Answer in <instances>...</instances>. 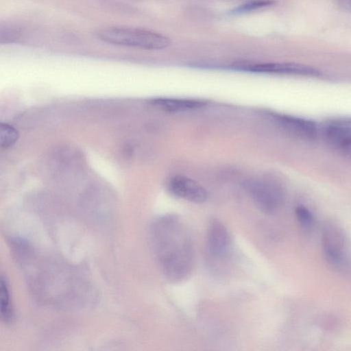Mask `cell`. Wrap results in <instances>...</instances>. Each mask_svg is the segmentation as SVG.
Listing matches in <instances>:
<instances>
[{
    "mask_svg": "<svg viewBox=\"0 0 351 351\" xmlns=\"http://www.w3.org/2000/svg\"><path fill=\"white\" fill-rule=\"evenodd\" d=\"M151 239L160 268L170 282L186 280L193 269L194 250L188 229L181 219L167 214L156 219Z\"/></svg>",
    "mask_w": 351,
    "mask_h": 351,
    "instance_id": "6da1fadb",
    "label": "cell"
},
{
    "mask_svg": "<svg viewBox=\"0 0 351 351\" xmlns=\"http://www.w3.org/2000/svg\"><path fill=\"white\" fill-rule=\"evenodd\" d=\"M96 36L99 40L108 44L149 50L162 49L171 43L164 35L136 28L108 27L99 30Z\"/></svg>",
    "mask_w": 351,
    "mask_h": 351,
    "instance_id": "7a4b0ae2",
    "label": "cell"
},
{
    "mask_svg": "<svg viewBox=\"0 0 351 351\" xmlns=\"http://www.w3.org/2000/svg\"><path fill=\"white\" fill-rule=\"evenodd\" d=\"M244 187L256 207L265 213H276L284 202L283 190L276 182L251 179L244 183Z\"/></svg>",
    "mask_w": 351,
    "mask_h": 351,
    "instance_id": "3957f363",
    "label": "cell"
},
{
    "mask_svg": "<svg viewBox=\"0 0 351 351\" xmlns=\"http://www.w3.org/2000/svg\"><path fill=\"white\" fill-rule=\"evenodd\" d=\"M232 69L237 71L256 73L289 75L300 76H318L319 70L308 65L291 62H265L250 64L234 65Z\"/></svg>",
    "mask_w": 351,
    "mask_h": 351,
    "instance_id": "277c9868",
    "label": "cell"
},
{
    "mask_svg": "<svg viewBox=\"0 0 351 351\" xmlns=\"http://www.w3.org/2000/svg\"><path fill=\"white\" fill-rule=\"evenodd\" d=\"M342 235L330 228L323 236V251L327 262L335 269L348 273L351 271V262L345 252Z\"/></svg>",
    "mask_w": 351,
    "mask_h": 351,
    "instance_id": "5b68a950",
    "label": "cell"
},
{
    "mask_svg": "<svg viewBox=\"0 0 351 351\" xmlns=\"http://www.w3.org/2000/svg\"><path fill=\"white\" fill-rule=\"evenodd\" d=\"M168 190L174 196L193 203L206 201L208 193L195 180L183 176H176L168 182Z\"/></svg>",
    "mask_w": 351,
    "mask_h": 351,
    "instance_id": "8992f818",
    "label": "cell"
},
{
    "mask_svg": "<svg viewBox=\"0 0 351 351\" xmlns=\"http://www.w3.org/2000/svg\"><path fill=\"white\" fill-rule=\"evenodd\" d=\"M207 246L216 258L225 257L230 248L231 239L226 226L217 219L211 220L207 228Z\"/></svg>",
    "mask_w": 351,
    "mask_h": 351,
    "instance_id": "52a82bcc",
    "label": "cell"
},
{
    "mask_svg": "<svg viewBox=\"0 0 351 351\" xmlns=\"http://www.w3.org/2000/svg\"><path fill=\"white\" fill-rule=\"evenodd\" d=\"M274 119L285 130L305 138H313L317 134L315 124L308 119L287 114H275Z\"/></svg>",
    "mask_w": 351,
    "mask_h": 351,
    "instance_id": "ba28073f",
    "label": "cell"
},
{
    "mask_svg": "<svg viewBox=\"0 0 351 351\" xmlns=\"http://www.w3.org/2000/svg\"><path fill=\"white\" fill-rule=\"evenodd\" d=\"M149 103L167 112H182L202 108L206 102L200 99L182 98H155Z\"/></svg>",
    "mask_w": 351,
    "mask_h": 351,
    "instance_id": "9c48e42d",
    "label": "cell"
},
{
    "mask_svg": "<svg viewBox=\"0 0 351 351\" xmlns=\"http://www.w3.org/2000/svg\"><path fill=\"white\" fill-rule=\"evenodd\" d=\"M275 3L276 1L274 0H252L234 8L228 12V14L231 15L247 14L256 10L271 7Z\"/></svg>",
    "mask_w": 351,
    "mask_h": 351,
    "instance_id": "30bf717a",
    "label": "cell"
},
{
    "mask_svg": "<svg viewBox=\"0 0 351 351\" xmlns=\"http://www.w3.org/2000/svg\"><path fill=\"white\" fill-rule=\"evenodd\" d=\"M0 295L1 317L5 322H10L12 318V307L10 302L8 285L3 276L1 278Z\"/></svg>",
    "mask_w": 351,
    "mask_h": 351,
    "instance_id": "8fae6325",
    "label": "cell"
},
{
    "mask_svg": "<svg viewBox=\"0 0 351 351\" xmlns=\"http://www.w3.org/2000/svg\"><path fill=\"white\" fill-rule=\"evenodd\" d=\"M19 133L15 128L8 123L0 125V145L3 148L12 147L17 141Z\"/></svg>",
    "mask_w": 351,
    "mask_h": 351,
    "instance_id": "7c38bea8",
    "label": "cell"
},
{
    "mask_svg": "<svg viewBox=\"0 0 351 351\" xmlns=\"http://www.w3.org/2000/svg\"><path fill=\"white\" fill-rule=\"evenodd\" d=\"M295 217L301 227L310 230L314 224V217L311 212L303 206H298L295 209Z\"/></svg>",
    "mask_w": 351,
    "mask_h": 351,
    "instance_id": "4fadbf2b",
    "label": "cell"
},
{
    "mask_svg": "<svg viewBox=\"0 0 351 351\" xmlns=\"http://www.w3.org/2000/svg\"><path fill=\"white\" fill-rule=\"evenodd\" d=\"M330 143L341 152L351 156V135L338 138Z\"/></svg>",
    "mask_w": 351,
    "mask_h": 351,
    "instance_id": "5bb4252c",
    "label": "cell"
},
{
    "mask_svg": "<svg viewBox=\"0 0 351 351\" xmlns=\"http://www.w3.org/2000/svg\"><path fill=\"white\" fill-rule=\"evenodd\" d=\"M339 4L346 10L351 12V0H337Z\"/></svg>",
    "mask_w": 351,
    "mask_h": 351,
    "instance_id": "9a60e30c",
    "label": "cell"
}]
</instances>
